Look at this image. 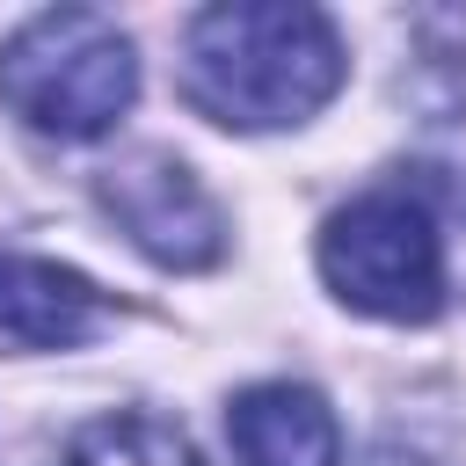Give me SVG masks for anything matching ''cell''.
Listing matches in <instances>:
<instances>
[{"mask_svg":"<svg viewBox=\"0 0 466 466\" xmlns=\"http://www.w3.org/2000/svg\"><path fill=\"white\" fill-rule=\"evenodd\" d=\"M342 87V36L299 0H218L182 29V95L233 131L313 116Z\"/></svg>","mask_w":466,"mask_h":466,"instance_id":"6da1fadb","label":"cell"},{"mask_svg":"<svg viewBox=\"0 0 466 466\" xmlns=\"http://www.w3.org/2000/svg\"><path fill=\"white\" fill-rule=\"evenodd\" d=\"M131 95V36L95 7H44L0 44V102L44 138H102Z\"/></svg>","mask_w":466,"mask_h":466,"instance_id":"7a4b0ae2","label":"cell"},{"mask_svg":"<svg viewBox=\"0 0 466 466\" xmlns=\"http://www.w3.org/2000/svg\"><path fill=\"white\" fill-rule=\"evenodd\" d=\"M320 277L342 306L379 320H430L444 306V240L422 197L371 189L320 226Z\"/></svg>","mask_w":466,"mask_h":466,"instance_id":"3957f363","label":"cell"},{"mask_svg":"<svg viewBox=\"0 0 466 466\" xmlns=\"http://www.w3.org/2000/svg\"><path fill=\"white\" fill-rule=\"evenodd\" d=\"M102 211L131 233L138 255L160 269H211L226 255V218L204 197V182L167 153H131L102 167Z\"/></svg>","mask_w":466,"mask_h":466,"instance_id":"277c9868","label":"cell"},{"mask_svg":"<svg viewBox=\"0 0 466 466\" xmlns=\"http://www.w3.org/2000/svg\"><path fill=\"white\" fill-rule=\"evenodd\" d=\"M226 437H233L240 466H335L342 459V430H335L328 400L291 379L248 386L226 408Z\"/></svg>","mask_w":466,"mask_h":466,"instance_id":"5b68a950","label":"cell"},{"mask_svg":"<svg viewBox=\"0 0 466 466\" xmlns=\"http://www.w3.org/2000/svg\"><path fill=\"white\" fill-rule=\"evenodd\" d=\"M102 320V291L44 255H0V335L22 350H73L80 335H95Z\"/></svg>","mask_w":466,"mask_h":466,"instance_id":"8992f818","label":"cell"},{"mask_svg":"<svg viewBox=\"0 0 466 466\" xmlns=\"http://www.w3.org/2000/svg\"><path fill=\"white\" fill-rule=\"evenodd\" d=\"M51 466H197V451H189V437H182L175 422H153V415H102V422L73 430Z\"/></svg>","mask_w":466,"mask_h":466,"instance_id":"52a82bcc","label":"cell"}]
</instances>
